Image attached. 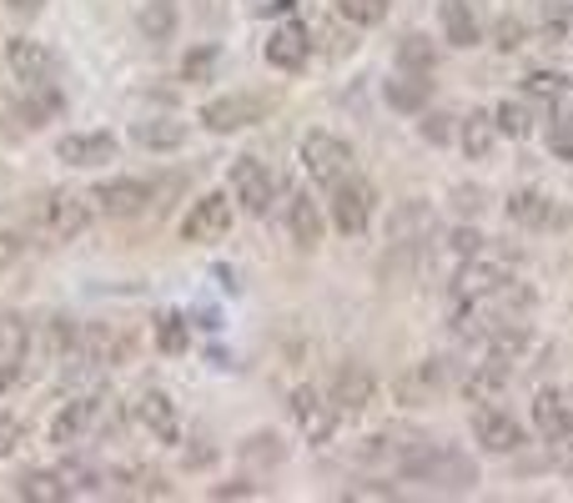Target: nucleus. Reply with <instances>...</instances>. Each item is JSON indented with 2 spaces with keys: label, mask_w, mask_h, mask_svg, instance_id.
Wrapping results in <instances>:
<instances>
[{
  "label": "nucleus",
  "mask_w": 573,
  "mask_h": 503,
  "mask_svg": "<svg viewBox=\"0 0 573 503\" xmlns=\"http://www.w3.org/2000/svg\"><path fill=\"white\" fill-rule=\"evenodd\" d=\"M528 86V96H544V101H553V96L569 91V81H563V71H534V76L523 81Z\"/></svg>",
  "instance_id": "nucleus-37"
},
{
  "label": "nucleus",
  "mask_w": 573,
  "mask_h": 503,
  "mask_svg": "<svg viewBox=\"0 0 573 503\" xmlns=\"http://www.w3.org/2000/svg\"><path fill=\"white\" fill-rule=\"evenodd\" d=\"M232 232V197L207 192L192 201V212L182 217V242H217Z\"/></svg>",
  "instance_id": "nucleus-7"
},
{
  "label": "nucleus",
  "mask_w": 573,
  "mask_h": 503,
  "mask_svg": "<svg viewBox=\"0 0 573 503\" xmlns=\"http://www.w3.org/2000/svg\"><path fill=\"white\" fill-rule=\"evenodd\" d=\"M503 282H513V262H509V257H493V252L483 247V252H473L468 262L458 267L453 297H458V303H473V297H488V292H498Z\"/></svg>",
  "instance_id": "nucleus-3"
},
{
  "label": "nucleus",
  "mask_w": 573,
  "mask_h": 503,
  "mask_svg": "<svg viewBox=\"0 0 573 503\" xmlns=\"http://www.w3.org/2000/svg\"><path fill=\"white\" fill-rule=\"evenodd\" d=\"M338 15L352 26H382L388 21V0H338Z\"/></svg>",
  "instance_id": "nucleus-31"
},
{
  "label": "nucleus",
  "mask_w": 573,
  "mask_h": 503,
  "mask_svg": "<svg viewBox=\"0 0 573 503\" xmlns=\"http://www.w3.org/2000/svg\"><path fill=\"white\" fill-rule=\"evenodd\" d=\"M493 126H498V136H513V142H523V136L534 132V121H528V111H523L519 101H498Z\"/></svg>",
  "instance_id": "nucleus-32"
},
{
  "label": "nucleus",
  "mask_w": 573,
  "mask_h": 503,
  "mask_svg": "<svg viewBox=\"0 0 573 503\" xmlns=\"http://www.w3.org/2000/svg\"><path fill=\"white\" fill-rule=\"evenodd\" d=\"M56 161H65V167H106V161H117V136L111 132L61 136L56 142Z\"/></svg>",
  "instance_id": "nucleus-15"
},
{
  "label": "nucleus",
  "mask_w": 573,
  "mask_h": 503,
  "mask_svg": "<svg viewBox=\"0 0 573 503\" xmlns=\"http://www.w3.org/2000/svg\"><path fill=\"white\" fill-rule=\"evenodd\" d=\"M252 458V464H282V443H277L272 433H257L247 438V449H242Z\"/></svg>",
  "instance_id": "nucleus-38"
},
{
  "label": "nucleus",
  "mask_w": 573,
  "mask_h": 503,
  "mask_svg": "<svg viewBox=\"0 0 573 503\" xmlns=\"http://www.w3.org/2000/svg\"><path fill=\"white\" fill-rule=\"evenodd\" d=\"M398 61H403L407 71H432V46L423 36H407L403 46H398Z\"/></svg>",
  "instance_id": "nucleus-36"
},
{
  "label": "nucleus",
  "mask_w": 573,
  "mask_h": 503,
  "mask_svg": "<svg viewBox=\"0 0 573 503\" xmlns=\"http://www.w3.org/2000/svg\"><path fill=\"white\" fill-rule=\"evenodd\" d=\"M443 383H448L443 363L428 358V363H417V368H407L403 378L392 383V393L403 397V403H432V393H443Z\"/></svg>",
  "instance_id": "nucleus-18"
},
{
  "label": "nucleus",
  "mask_w": 573,
  "mask_h": 503,
  "mask_svg": "<svg viewBox=\"0 0 573 503\" xmlns=\"http://www.w3.org/2000/svg\"><path fill=\"white\" fill-rule=\"evenodd\" d=\"M417 132H423V142L443 146L448 136H453V126H448V116H443V111H432V116H423V126H417Z\"/></svg>",
  "instance_id": "nucleus-43"
},
{
  "label": "nucleus",
  "mask_w": 573,
  "mask_h": 503,
  "mask_svg": "<svg viewBox=\"0 0 573 503\" xmlns=\"http://www.w3.org/2000/svg\"><path fill=\"white\" fill-rule=\"evenodd\" d=\"M96 418H101V397H71L61 413L51 418V443H76V438H86L96 428Z\"/></svg>",
  "instance_id": "nucleus-17"
},
{
  "label": "nucleus",
  "mask_w": 573,
  "mask_h": 503,
  "mask_svg": "<svg viewBox=\"0 0 573 503\" xmlns=\"http://www.w3.org/2000/svg\"><path fill=\"white\" fill-rule=\"evenodd\" d=\"M438 15H443L448 46H458V51L478 46V15H473L468 0H438Z\"/></svg>",
  "instance_id": "nucleus-23"
},
{
  "label": "nucleus",
  "mask_w": 573,
  "mask_h": 503,
  "mask_svg": "<svg viewBox=\"0 0 573 503\" xmlns=\"http://www.w3.org/2000/svg\"><path fill=\"white\" fill-rule=\"evenodd\" d=\"M81 363H96V368H117V363L131 358V338L117 328H86L76 332V343H71Z\"/></svg>",
  "instance_id": "nucleus-13"
},
{
  "label": "nucleus",
  "mask_w": 573,
  "mask_h": 503,
  "mask_svg": "<svg viewBox=\"0 0 573 503\" xmlns=\"http://www.w3.org/2000/svg\"><path fill=\"white\" fill-rule=\"evenodd\" d=\"M157 347L161 353H186V318H176V312H167V318L157 322Z\"/></svg>",
  "instance_id": "nucleus-33"
},
{
  "label": "nucleus",
  "mask_w": 573,
  "mask_h": 503,
  "mask_svg": "<svg viewBox=\"0 0 573 503\" xmlns=\"http://www.w3.org/2000/svg\"><path fill=\"white\" fill-rule=\"evenodd\" d=\"M40 222H46V232H51L56 242L81 237L86 222H92V197H81V192H51L46 207H40Z\"/></svg>",
  "instance_id": "nucleus-10"
},
{
  "label": "nucleus",
  "mask_w": 573,
  "mask_h": 503,
  "mask_svg": "<svg viewBox=\"0 0 573 503\" xmlns=\"http://www.w3.org/2000/svg\"><path fill=\"white\" fill-rule=\"evenodd\" d=\"M267 111H272V101H267V96L232 91V96H217V101H207V107H202V126H207V132H242V126L261 121Z\"/></svg>",
  "instance_id": "nucleus-4"
},
{
  "label": "nucleus",
  "mask_w": 573,
  "mask_h": 503,
  "mask_svg": "<svg viewBox=\"0 0 573 503\" xmlns=\"http://www.w3.org/2000/svg\"><path fill=\"white\" fill-rule=\"evenodd\" d=\"M211 499H257V489H252V483H217Z\"/></svg>",
  "instance_id": "nucleus-44"
},
{
  "label": "nucleus",
  "mask_w": 573,
  "mask_h": 503,
  "mask_svg": "<svg viewBox=\"0 0 573 503\" xmlns=\"http://www.w3.org/2000/svg\"><path fill=\"white\" fill-rule=\"evenodd\" d=\"M286 232H292V242L307 247V252L322 242V212H317V201L307 197V192H297V197L286 201Z\"/></svg>",
  "instance_id": "nucleus-21"
},
{
  "label": "nucleus",
  "mask_w": 573,
  "mask_h": 503,
  "mask_svg": "<svg viewBox=\"0 0 573 503\" xmlns=\"http://www.w3.org/2000/svg\"><path fill=\"white\" fill-rule=\"evenodd\" d=\"M523 36H528V30H523L519 15H503V21H498V30H493V46H498V51H519Z\"/></svg>",
  "instance_id": "nucleus-40"
},
{
  "label": "nucleus",
  "mask_w": 573,
  "mask_h": 503,
  "mask_svg": "<svg viewBox=\"0 0 573 503\" xmlns=\"http://www.w3.org/2000/svg\"><path fill=\"white\" fill-rule=\"evenodd\" d=\"M348 499H398V489H388V483H378V489H352Z\"/></svg>",
  "instance_id": "nucleus-46"
},
{
  "label": "nucleus",
  "mask_w": 573,
  "mask_h": 503,
  "mask_svg": "<svg viewBox=\"0 0 573 503\" xmlns=\"http://www.w3.org/2000/svg\"><path fill=\"white\" fill-rule=\"evenodd\" d=\"M5 61H11L15 81H26V86H46L51 71H56V56L46 51L40 40H31V36H15L11 46H5Z\"/></svg>",
  "instance_id": "nucleus-16"
},
{
  "label": "nucleus",
  "mask_w": 573,
  "mask_h": 503,
  "mask_svg": "<svg viewBox=\"0 0 573 503\" xmlns=\"http://www.w3.org/2000/svg\"><path fill=\"white\" fill-rule=\"evenodd\" d=\"M509 217L519 226H553V222H569V217L553 207V201L544 197V192H534V186H523V192H513L509 197Z\"/></svg>",
  "instance_id": "nucleus-22"
},
{
  "label": "nucleus",
  "mask_w": 573,
  "mask_h": 503,
  "mask_svg": "<svg viewBox=\"0 0 573 503\" xmlns=\"http://www.w3.org/2000/svg\"><path fill=\"white\" fill-rule=\"evenodd\" d=\"M352 146L342 142V136L332 132H307L302 136V167H307V176L322 186H338L342 176H352Z\"/></svg>",
  "instance_id": "nucleus-2"
},
{
  "label": "nucleus",
  "mask_w": 573,
  "mask_h": 503,
  "mask_svg": "<svg viewBox=\"0 0 573 503\" xmlns=\"http://www.w3.org/2000/svg\"><path fill=\"white\" fill-rule=\"evenodd\" d=\"M292 418H297V428H302L307 443H327V438L338 433L342 413L327 393H317V388H297V393H292Z\"/></svg>",
  "instance_id": "nucleus-9"
},
{
  "label": "nucleus",
  "mask_w": 573,
  "mask_h": 503,
  "mask_svg": "<svg viewBox=\"0 0 573 503\" xmlns=\"http://www.w3.org/2000/svg\"><path fill=\"white\" fill-rule=\"evenodd\" d=\"M21 443H26V428H21V418H15V413H0V458H11Z\"/></svg>",
  "instance_id": "nucleus-39"
},
{
  "label": "nucleus",
  "mask_w": 573,
  "mask_h": 503,
  "mask_svg": "<svg viewBox=\"0 0 573 503\" xmlns=\"http://www.w3.org/2000/svg\"><path fill=\"white\" fill-rule=\"evenodd\" d=\"M131 413H136V424L157 438V443H171V449L182 443V418H176V403H171L161 388H146V393L131 403Z\"/></svg>",
  "instance_id": "nucleus-11"
},
{
  "label": "nucleus",
  "mask_w": 573,
  "mask_h": 503,
  "mask_svg": "<svg viewBox=\"0 0 573 503\" xmlns=\"http://www.w3.org/2000/svg\"><path fill=\"white\" fill-rule=\"evenodd\" d=\"M553 107H559V126H569V132H573V96L569 91L553 96Z\"/></svg>",
  "instance_id": "nucleus-45"
},
{
  "label": "nucleus",
  "mask_w": 573,
  "mask_h": 503,
  "mask_svg": "<svg viewBox=\"0 0 573 503\" xmlns=\"http://www.w3.org/2000/svg\"><path fill=\"white\" fill-rule=\"evenodd\" d=\"M307 51H313V40H307V30H302L297 21L277 26L272 40H267V61H272L277 71H297L302 61H307Z\"/></svg>",
  "instance_id": "nucleus-20"
},
{
  "label": "nucleus",
  "mask_w": 573,
  "mask_h": 503,
  "mask_svg": "<svg viewBox=\"0 0 573 503\" xmlns=\"http://www.w3.org/2000/svg\"><path fill=\"white\" fill-rule=\"evenodd\" d=\"M398 474L417 478V483H432V489H448V493H468L478 483V468L458 449H443V443H407V453L398 458Z\"/></svg>",
  "instance_id": "nucleus-1"
},
{
  "label": "nucleus",
  "mask_w": 573,
  "mask_h": 503,
  "mask_svg": "<svg viewBox=\"0 0 573 503\" xmlns=\"http://www.w3.org/2000/svg\"><path fill=\"white\" fill-rule=\"evenodd\" d=\"M382 96H388V107H398V111H423V101H428V81L398 76V81L382 86Z\"/></svg>",
  "instance_id": "nucleus-29"
},
{
  "label": "nucleus",
  "mask_w": 573,
  "mask_h": 503,
  "mask_svg": "<svg viewBox=\"0 0 573 503\" xmlns=\"http://www.w3.org/2000/svg\"><path fill=\"white\" fill-rule=\"evenodd\" d=\"M15 493H21L26 503H61V499H71V489H65L61 474H26L21 483H15Z\"/></svg>",
  "instance_id": "nucleus-28"
},
{
  "label": "nucleus",
  "mask_w": 573,
  "mask_h": 503,
  "mask_svg": "<svg viewBox=\"0 0 573 503\" xmlns=\"http://www.w3.org/2000/svg\"><path fill=\"white\" fill-rule=\"evenodd\" d=\"M272 197H277L272 172H267L257 157H236L232 161V201H242V212H252V217H267L272 212Z\"/></svg>",
  "instance_id": "nucleus-5"
},
{
  "label": "nucleus",
  "mask_w": 573,
  "mask_h": 503,
  "mask_svg": "<svg viewBox=\"0 0 573 503\" xmlns=\"http://www.w3.org/2000/svg\"><path fill=\"white\" fill-rule=\"evenodd\" d=\"M61 478H65V489H71V493H96V489H101V468H96V464H65L61 468Z\"/></svg>",
  "instance_id": "nucleus-34"
},
{
  "label": "nucleus",
  "mask_w": 573,
  "mask_h": 503,
  "mask_svg": "<svg viewBox=\"0 0 573 503\" xmlns=\"http://www.w3.org/2000/svg\"><path fill=\"white\" fill-rule=\"evenodd\" d=\"M332 403H338L342 418H357V413H367V403L378 397V378L363 368V363H348V368L332 378Z\"/></svg>",
  "instance_id": "nucleus-14"
},
{
  "label": "nucleus",
  "mask_w": 573,
  "mask_h": 503,
  "mask_svg": "<svg viewBox=\"0 0 573 503\" xmlns=\"http://www.w3.org/2000/svg\"><path fill=\"white\" fill-rule=\"evenodd\" d=\"M146 201H151V182H142V176H117L92 192V207L106 217H136Z\"/></svg>",
  "instance_id": "nucleus-12"
},
{
  "label": "nucleus",
  "mask_w": 573,
  "mask_h": 503,
  "mask_svg": "<svg viewBox=\"0 0 573 503\" xmlns=\"http://www.w3.org/2000/svg\"><path fill=\"white\" fill-rule=\"evenodd\" d=\"M131 142L136 146H146V151H176V146L186 142V126L182 121H136V126H131Z\"/></svg>",
  "instance_id": "nucleus-25"
},
{
  "label": "nucleus",
  "mask_w": 573,
  "mask_h": 503,
  "mask_svg": "<svg viewBox=\"0 0 573 503\" xmlns=\"http://www.w3.org/2000/svg\"><path fill=\"white\" fill-rule=\"evenodd\" d=\"M473 438H478L483 453H519L523 449V424L513 413L493 408V403H478L473 408Z\"/></svg>",
  "instance_id": "nucleus-8"
},
{
  "label": "nucleus",
  "mask_w": 573,
  "mask_h": 503,
  "mask_svg": "<svg viewBox=\"0 0 573 503\" xmlns=\"http://www.w3.org/2000/svg\"><path fill=\"white\" fill-rule=\"evenodd\" d=\"M448 247H453V257H458V262H468L473 252H483V247H488V237H478V232H468V226H458L453 237H448Z\"/></svg>",
  "instance_id": "nucleus-41"
},
{
  "label": "nucleus",
  "mask_w": 573,
  "mask_h": 503,
  "mask_svg": "<svg viewBox=\"0 0 573 503\" xmlns=\"http://www.w3.org/2000/svg\"><path fill=\"white\" fill-rule=\"evenodd\" d=\"M503 383H509V363L488 358L483 368H473V378H468V397H473V403H498Z\"/></svg>",
  "instance_id": "nucleus-27"
},
{
  "label": "nucleus",
  "mask_w": 573,
  "mask_h": 503,
  "mask_svg": "<svg viewBox=\"0 0 573 503\" xmlns=\"http://www.w3.org/2000/svg\"><path fill=\"white\" fill-rule=\"evenodd\" d=\"M211 71H217V46H196V51H186L182 81H207Z\"/></svg>",
  "instance_id": "nucleus-35"
},
{
  "label": "nucleus",
  "mask_w": 573,
  "mask_h": 503,
  "mask_svg": "<svg viewBox=\"0 0 573 503\" xmlns=\"http://www.w3.org/2000/svg\"><path fill=\"white\" fill-rule=\"evenodd\" d=\"M458 142H463V151H468L473 161H488V151H493L498 142V126L488 111H473V116H463V132H458Z\"/></svg>",
  "instance_id": "nucleus-26"
},
{
  "label": "nucleus",
  "mask_w": 573,
  "mask_h": 503,
  "mask_svg": "<svg viewBox=\"0 0 573 503\" xmlns=\"http://www.w3.org/2000/svg\"><path fill=\"white\" fill-rule=\"evenodd\" d=\"M136 26H142L151 40H167L171 30H176V5H171V0H151V5L136 15Z\"/></svg>",
  "instance_id": "nucleus-30"
},
{
  "label": "nucleus",
  "mask_w": 573,
  "mask_h": 503,
  "mask_svg": "<svg viewBox=\"0 0 573 503\" xmlns=\"http://www.w3.org/2000/svg\"><path fill=\"white\" fill-rule=\"evenodd\" d=\"M21 363H26V328L0 322V393L21 383Z\"/></svg>",
  "instance_id": "nucleus-24"
},
{
  "label": "nucleus",
  "mask_w": 573,
  "mask_h": 503,
  "mask_svg": "<svg viewBox=\"0 0 573 503\" xmlns=\"http://www.w3.org/2000/svg\"><path fill=\"white\" fill-rule=\"evenodd\" d=\"M367 222H373V186L357 176H342L332 186V226L342 237H357V232H367Z\"/></svg>",
  "instance_id": "nucleus-6"
},
{
  "label": "nucleus",
  "mask_w": 573,
  "mask_h": 503,
  "mask_svg": "<svg viewBox=\"0 0 573 503\" xmlns=\"http://www.w3.org/2000/svg\"><path fill=\"white\" fill-rule=\"evenodd\" d=\"M534 428L548 443H569L573 438V408L563 403V393H538L534 397Z\"/></svg>",
  "instance_id": "nucleus-19"
},
{
  "label": "nucleus",
  "mask_w": 573,
  "mask_h": 503,
  "mask_svg": "<svg viewBox=\"0 0 573 503\" xmlns=\"http://www.w3.org/2000/svg\"><path fill=\"white\" fill-rule=\"evenodd\" d=\"M56 111H61V91H46V86H40V96L26 107V116H31V126H40V121L56 116Z\"/></svg>",
  "instance_id": "nucleus-42"
},
{
  "label": "nucleus",
  "mask_w": 573,
  "mask_h": 503,
  "mask_svg": "<svg viewBox=\"0 0 573 503\" xmlns=\"http://www.w3.org/2000/svg\"><path fill=\"white\" fill-rule=\"evenodd\" d=\"M11 11H21V15H31V11H40V0H11Z\"/></svg>",
  "instance_id": "nucleus-47"
}]
</instances>
